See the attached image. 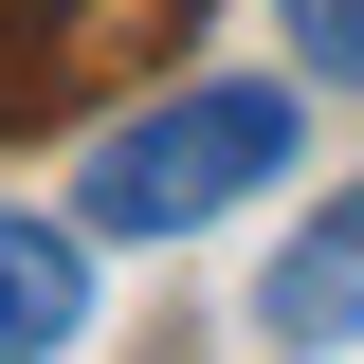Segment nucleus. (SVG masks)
I'll return each instance as SVG.
<instances>
[{"mask_svg":"<svg viewBox=\"0 0 364 364\" xmlns=\"http://www.w3.org/2000/svg\"><path fill=\"white\" fill-rule=\"evenodd\" d=\"M255 328H273L291 364H328V346H364V182H346V200H328V219H310L291 255L255 273Z\"/></svg>","mask_w":364,"mask_h":364,"instance_id":"nucleus-2","label":"nucleus"},{"mask_svg":"<svg viewBox=\"0 0 364 364\" xmlns=\"http://www.w3.org/2000/svg\"><path fill=\"white\" fill-rule=\"evenodd\" d=\"M273 164H291V91L273 73H200V91H164V109H128V128L91 146L73 219L91 237H200V219H237Z\"/></svg>","mask_w":364,"mask_h":364,"instance_id":"nucleus-1","label":"nucleus"},{"mask_svg":"<svg viewBox=\"0 0 364 364\" xmlns=\"http://www.w3.org/2000/svg\"><path fill=\"white\" fill-rule=\"evenodd\" d=\"M291 55H310L328 91H364V0H291Z\"/></svg>","mask_w":364,"mask_h":364,"instance_id":"nucleus-4","label":"nucleus"},{"mask_svg":"<svg viewBox=\"0 0 364 364\" xmlns=\"http://www.w3.org/2000/svg\"><path fill=\"white\" fill-rule=\"evenodd\" d=\"M91 328V219H0V364H55Z\"/></svg>","mask_w":364,"mask_h":364,"instance_id":"nucleus-3","label":"nucleus"}]
</instances>
